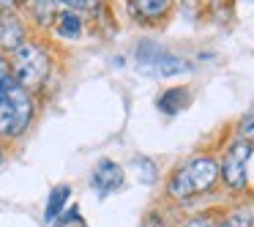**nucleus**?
Wrapping results in <instances>:
<instances>
[{
    "mask_svg": "<svg viewBox=\"0 0 254 227\" xmlns=\"http://www.w3.org/2000/svg\"><path fill=\"white\" fill-rule=\"evenodd\" d=\"M252 143L238 137L235 143L227 148L224 159L219 164V178H224V183L232 192H241L249 183V161H252Z\"/></svg>",
    "mask_w": 254,
    "mask_h": 227,
    "instance_id": "nucleus-5",
    "label": "nucleus"
},
{
    "mask_svg": "<svg viewBox=\"0 0 254 227\" xmlns=\"http://www.w3.org/2000/svg\"><path fill=\"white\" fill-rule=\"evenodd\" d=\"M186 227H213V222L210 219H194V222H189Z\"/></svg>",
    "mask_w": 254,
    "mask_h": 227,
    "instance_id": "nucleus-17",
    "label": "nucleus"
},
{
    "mask_svg": "<svg viewBox=\"0 0 254 227\" xmlns=\"http://www.w3.org/2000/svg\"><path fill=\"white\" fill-rule=\"evenodd\" d=\"M33 121V99L25 88L14 85L0 99V137H19Z\"/></svg>",
    "mask_w": 254,
    "mask_h": 227,
    "instance_id": "nucleus-3",
    "label": "nucleus"
},
{
    "mask_svg": "<svg viewBox=\"0 0 254 227\" xmlns=\"http://www.w3.org/2000/svg\"><path fill=\"white\" fill-rule=\"evenodd\" d=\"M0 164H3V151H0Z\"/></svg>",
    "mask_w": 254,
    "mask_h": 227,
    "instance_id": "nucleus-19",
    "label": "nucleus"
},
{
    "mask_svg": "<svg viewBox=\"0 0 254 227\" xmlns=\"http://www.w3.org/2000/svg\"><path fill=\"white\" fill-rule=\"evenodd\" d=\"M14 3H17V0H0V8H11Z\"/></svg>",
    "mask_w": 254,
    "mask_h": 227,
    "instance_id": "nucleus-18",
    "label": "nucleus"
},
{
    "mask_svg": "<svg viewBox=\"0 0 254 227\" xmlns=\"http://www.w3.org/2000/svg\"><path fill=\"white\" fill-rule=\"evenodd\" d=\"M238 137L246 140V143H254V110H249L241 118V123H238Z\"/></svg>",
    "mask_w": 254,
    "mask_h": 227,
    "instance_id": "nucleus-13",
    "label": "nucleus"
},
{
    "mask_svg": "<svg viewBox=\"0 0 254 227\" xmlns=\"http://www.w3.org/2000/svg\"><path fill=\"white\" fill-rule=\"evenodd\" d=\"M25 44V28L14 14H3L0 17V47L3 50H19Z\"/></svg>",
    "mask_w": 254,
    "mask_h": 227,
    "instance_id": "nucleus-7",
    "label": "nucleus"
},
{
    "mask_svg": "<svg viewBox=\"0 0 254 227\" xmlns=\"http://www.w3.org/2000/svg\"><path fill=\"white\" fill-rule=\"evenodd\" d=\"M219 227H252V211H232Z\"/></svg>",
    "mask_w": 254,
    "mask_h": 227,
    "instance_id": "nucleus-12",
    "label": "nucleus"
},
{
    "mask_svg": "<svg viewBox=\"0 0 254 227\" xmlns=\"http://www.w3.org/2000/svg\"><path fill=\"white\" fill-rule=\"evenodd\" d=\"M170 3L172 0H131V8L142 19H161L170 11Z\"/></svg>",
    "mask_w": 254,
    "mask_h": 227,
    "instance_id": "nucleus-11",
    "label": "nucleus"
},
{
    "mask_svg": "<svg viewBox=\"0 0 254 227\" xmlns=\"http://www.w3.org/2000/svg\"><path fill=\"white\" fill-rule=\"evenodd\" d=\"M68 197H71V186H68V183H61V186H55L50 192V197H47V208H44V222L47 225H52V222L63 214Z\"/></svg>",
    "mask_w": 254,
    "mask_h": 227,
    "instance_id": "nucleus-9",
    "label": "nucleus"
},
{
    "mask_svg": "<svg viewBox=\"0 0 254 227\" xmlns=\"http://www.w3.org/2000/svg\"><path fill=\"white\" fill-rule=\"evenodd\" d=\"M58 219H61L63 225H68V222H82V216H79V208H77V205H71V208H68L66 214H61Z\"/></svg>",
    "mask_w": 254,
    "mask_h": 227,
    "instance_id": "nucleus-16",
    "label": "nucleus"
},
{
    "mask_svg": "<svg viewBox=\"0 0 254 227\" xmlns=\"http://www.w3.org/2000/svg\"><path fill=\"white\" fill-rule=\"evenodd\" d=\"M61 3H66L71 11H90L99 6V0H61Z\"/></svg>",
    "mask_w": 254,
    "mask_h": 227,
    "instance_id": "nucleus-15",
    "label": "nucleus"
},
{
    "mask_svg": "<svg viewBox=\"0 0 254 227\" xmlns=\"http://www.w3.org/2000/svg\"><path fill=\"white\" fill-rule=\"evenodd\" d=\"M183 3H186V0H183Z\"/></svg>",
    "mask_w": 254,
    "mask_h": 227,
    "instance_id": "nucleus-20",
    "label": "nucleus"
},
{
    "mask_svg": "<svg viewBox=\"0 0 254 227\" xmlns=\"http://www.w3.org/2000/svg\"><path fill=\"white\" fill-rule=\"evenodd\" d=\"M52 25H55V30H58L61 39L77 41L79 36H82V17H79L77 11H71V8H61V11H55Z\"/></svg>",
    "mask_w": 254,
    "mask_h": 227,
    "instance_id": "nucleus-8",
    "label": "nucleus"
},
{
    "mask_svg": "<svg viewBox=\"0 0 254 227\" xmlns=\"http://www.w3.org/2000/svg\"><path fill=\"white\" fill-rule=\"evenodd\" d=\"M137 66H139V72L153 74V77H161V79H170V77H178V74L189 72V63H183V58L170 55L167 50H161L159 44H150V41L139 44Z\"/></svg>",
    "mask_w": 254,
    "mask_h": 227,
    "instance_id": "nucleus-4",
    "label": "nucleus"
},
{
    "mask_svg": "<svg viewBox=\"0 0 254 227\" xmlns=\"http://www.w3.org/2000/svg\"><path fill=\"white\" fill-rule=\"evenodd\" d=\"M216 181H219V161L210 156H194L172 172V178L167 181V194L178 203H186L213 189Z\"/></svg>",
    "mask_w": 254,
    "mask_h": 227,
    "instance_id": "nucleus-1",
    "label": "nucleus"
},
{
    "mask_svg": "<svg viewBox=\"0 0 254 227\" xmlns=\"http://www.w3.org/2000/svg\"><path fill=\"white\" fill-rule=\"evenodd\" d=\"M142 227H172V225H170V219H167L161 211H150V214L145 216Z\"/></svg>",
    "mask_w": 254,
    "mask_h": 227,
    "instance_id": "nucleus-14",
    "label": "nucleus"
},
{
    "mask_svg": "<svg viewBox=\"0 0 254 227\" xmlns=\"http://www.w3.org/2000/svg\"><path fill=\"white\" fill-rule=\"evenodd\" d=\"M11 74L19 82V88H25V90L41 88V82H44L47 74H50V55H47L39 44L25 41L19 50H14Z\"/></svg>",
    "mask_w": 254,
    "mask_h": 227,
    "instance_id": "nucleus-2",
    "label": "nucleus"
},
{
    "mask_svg": "<svg viewBox=\"0 0 254 227\" xmlns=\"http://www.w3.org/2000/svg\"><path fill=\"white\" fill-rule=\"evenodd\" d=\"M189 99H191V93H189V88H170L164 90V93L159 96V110L164 112V115H175V112H181L183 107L189 104Z\"/></svg>",
    "mask_w": 254,
    "mask_h": 227,
    "instance_id": "nucleus-10",
    "label": "nucleus"
},
{
    "mask_svg": "<svg viewBox=\"0 0 254 227\" xmlns=\"http://www.w3.org/2000/svg\"><path fill=\"white\" fill-rule=\"evenodd\" d=\"M90 183H93V189L101 194H110V192H115V189H121L123 186L121 164H115L112 159H101L99 164H96L93 175H90Z\"/></svg>",
    "mask_w": 254,
    "mask_h": 227,
    "instance_id": "nucleus-6",
    "label": "nucleus"
}]
</instances>
